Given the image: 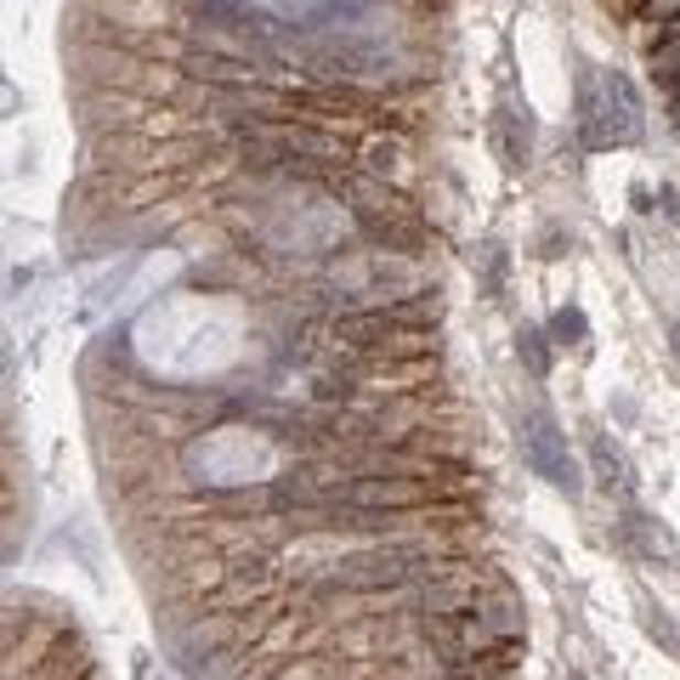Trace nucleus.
<instances>
[{
	"mask_svg": "<svg viewBox=\"0 0 680 680\" xmlns=\"http://www.w3.org/2000/svg\"><path fill=\"white\" fill-rule=\"evenodd\" d=\"M68 63L79 79H91L97 91H126L159 108V97H176L187 91L193 79L176 63H159V57H137V52H119V46H97V40H74Z\"/></svg>",
	"mask_w": 680,
	"mask_h": 680,
	"instance_id": "obj_1",
	"label": "nucleus"
},
{
	"mask_svg": "<svg viewBox=\"0 0 680 680\" xmlns=\"http://www.w3.org/2000/svg\"><path fill=\"white\" fill-rule=\"evenodd\" d=\"M522 454H528V465L544 476L550 488H562V494H584V483H579V465H573V454H568V436L555 431V420L550 414H528V431H522Z\"/></svg>",
	"mask_w": 680,
	"mask_h": 680,
	"instance_id": "obj_2",
	"label": "nucleus"
},
{
	"mask_svg": "<svg viewBox=\"0 0 680 680\" xmlns=\"http://www.w3.org/2000/svg\"><path fill=\"white\" fill-rule=\"evenodd\" d=\"M74 12H91L102 23H126V29H165V34H187L182 12L171 0H74Z\"/></svg>",
	"mask_w": 680,
	"mask_h": 680,
	"instance_id": "obj_3",
	"label": "nucleus"
},
{
	"mask_svg": "<svg viewBox=\"0 0 680 680\" xmlns=\"http://www.w3.org/2000/svg\"><path fill=\"white\" fill-rule=\"evenodd\" d=\"M91 674V647L86 641H79V635H57V647H46V669H29L23 680H86Z\"/></svg>",
	"mask_w": 680,
	"mask_h": 680,
	"instance_id": "obj_4",
	"label": "nucleus"
},
{
	"mask_svg": "<svg viewBox=\"0 0 680 680\" xmlns=\"http://www.w3.org/2000/svg\"><path fill=\"white\" fill-rule=\"evenodd\" d=\"M550 335H555V346H584V312L579 306H562L550 317Z\"/></svg>",
	"mask_w": 680,
	"mask_h": 680,
	"instance_id": "obj_5",
	"label": "nucleus"
},
{
	"mask_svg": "<svg viewBox=\"0 0 680 680\" xmlns=\"http://www.w3.org/2000/svg\"><path fill=\"white\" fill-rule=\"evenodd\" d=\"M590 449H595V471H602V483H607V488H624V460L607 449V436H595Z\"/></svg>",
	"mask_w": 680,
	"mask_h": 680,
	"instance_id": "obj_6",
	"label": "nucleus"
},
{
	"mask_svg": "<svg viewBox=\"0 0 680 680\" xmlns=\"http://www.w3.org/2000/svg\"><path fill=\"white\" fill-rule=\"evenodd\" d=\"M516 352L528 357V369H533V375H544V369H550V352H544V335H539V330H522V341H516Z\"/></svg>",
	"mask_w": 680,
	"mask_h": 680,
	"instance_id": "obj_7",
	"label": "nucleus"
},
{
	"mask_svg": "<svg viewBox=\"0 0 680 680\" xmlns=\"http://www.w3.org/2000/svg\"><path fill=\"white\" fill-rule=\"evenodd\" d=\"M647 18H652V23L663 29L669 18H680V0H647Z\"/></svg>",
	"mask_w": 680,
	"mask_h": 680,
	"instance_id": "obj_8",
	"label": "nucleus"
},
{
	"mask_svg": "<svg viewBox=\"0 0 680 680\" xmlns=\"http://www.w3.org/2000/svg\"><path fill=\"white\" fill-rule=\"evenodd\" d=\"M674 352H680V330H674Z\"/></svg>",
	"mask_w": 680,
	"mask_h": 680,
	"instance_id": "obj_9",
	"label": "nucleus"
}]
</instances>
